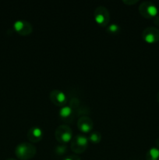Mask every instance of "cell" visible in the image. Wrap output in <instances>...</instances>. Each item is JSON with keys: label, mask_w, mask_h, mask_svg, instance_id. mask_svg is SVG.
<instances>
[{"label": "cell", "mask_w": 159, "mask_h": 160, "mask_svg": "<svg viewBox=\"0 0 159 160\" xmlns=\"http://www.w3.org/2000/svg\"><path fill=\"white\" fill-rule=\"evenodd\" d=\"M88 138L84 135H77L73 138L71 143V149L76 154L82 153L87 149Z\"/></svg>", "instance_id": "cell-5"}, {"label": "cell", "mask_w": 159, "mask_h": 160, "mask_svg": "<svg viewBox=\"0 0 159 160\" xmlns=\"http://www.w3.org/2000/svg\"><path fill=\"white\" fill-rule=\"evenodd\" d=\"M156 145H157V146L159 148V138L156 140Z\"/></svg>", "instance_id": "cell-19"}, {"label": "cell", "mask_w": 159, "mask_h": 160, "mask_svg": "<svg viewBox=\"0 0 159 160\" xmlns=\"http://www.w3.org/2000/svg\"><path fill=\"white\" fill-rule=\"evenodd\" d=\"M139 10H140V14L147 19L154 18L155 17H157V12H158L157 6L151 2L147 1L143 2L140 4Z\"/></svg>", "instance_id": "cell-3"}, {"label": "cell", "mask_w": 159, "mask_h": 160, "mask_svg": "<svg viewBox=\"0 0 159 160\" xmlns=\"http://www.w3.org/2000/svg\"><path fill=\"white\" fill-rule=\"evenodd\" d=\"M107 30L108 32L112 33V34H116V33H118L120 31V27L117 23H111L108 27Z\"/></svg>", "instance_id": "cell-15"}, {"label": "cell", "mask_w": 159, "mask_h": 160, "mask_svg": "<svg viewBox=\"0 0 159 160\" xmlns=\"http://www.w3.org/2000/svg\"><path fill=\"white\" fill-rule=\"evenodd\" d=\"M101 135L99 132H93L90 135L89 138V140L91 142H93L94 144H98L101 142Z\"/></svg>", "instance_id": "cell-13"}, {"label": "cell", "mask_w": 159, "mask_h": 160, "mask_svg": "<svg viewBox=\"0 0 159 160\" xmlns=\"http://www.w3.org/2000/svg\"><path fill=\"white\" fill-rule=\"evenodd\" d=\"M65 152H66V145H63V144L58 145L55 149V152L58 156H62V155L65 154Z\"/></svg>", "instance_id": "cell-14"}, {"label": "cell", "mask_w": 159, "mask_h": 160, "mask_svg": "<svg viewBox=\"0 0 159 160\" xmlns=\"http://www.w3.org/2000/svg\"><path fill=\"white\" fill-rule=\"evenodd\" d=\"M6 160H17V159H7Z\"/></svg>", "instance_id": "cell-21"}, {"label": "cell", "mask_w": 159, "mask_h": 160, "mask_svg": "<svg viewBox=\"0 0 159 160\" xmlns=\"http://www.w3.org/2000/svg\"><path fill=\"white\" fill-rule=\"evenodd\" d=\"M142 38L148 44H154L159 41V29L150 27L143 30Z\"/></svg>", "instance_id": "cell-6"}, {"label": "cell", "mask_w": 159, "mask_h": 160, "mask_svg": "<svg viewBox=\"0 0 159 160\" xmlns=\"http://www.w3.org/2000/svg\"><path fill=\"white\" fill-rule=\"evenodd\" d=\"M154 23H155L156 25H157V26H159V17H155L154 18Z\"/></svg>", "instance_id": "cell-17"}, {"label": "cell", "mask_w": 159, "mask_h": 160, "mask_svg": "<svg viewBox=\"0 0 159 160\" xmlns=\"http://www.w3.org/2000/svg\"><path fill=\"white\" fill-rule=\"evenodd\" d=\"M37 153V148L33 144L28 142L20 143L16 147L15 154L19 159L28 160L32 159Z\"/></svg>", "instance_id": "cell-1"}, {"label": "cell", "mask_w": 159, "mask_h": 160, "mask_svg": "<svg viewBox=\"0 0 159 160\" xmlns=\"http://www.w3.org/2000/svg\"><path fill=\"white\" fill-rule=\"evenodd\" d=\"M94 19L98 24L104 27L108 23L110 14L104 6H98L94 10Z\"/></svg>", "instance_id": "cell-4"}, {"label": "cell", "mask_w": 159, "mask_h": 160, "mask_svg": "<svg viewBox=\"0 0 159 160\" xmlns=\"http://www.w3.org/2000/svg\"><path fill=\"white\" fill-rule=\"evenodd\" d=\"M73 109L70 106H64L59 109V116L64 121H69V120H72L73 117Z\"/></svg>", "instance_id": "cell-11"}, {"label": "cell", "mask_w": 159, "mask_h": 160, "mask_svg": "<svg viewBox=\"0 0 159 160\" xmlns=\"http://www.w3.org/2000/svg\"><path fill=\"white\" fill-rule=\"evenodd\" d=\"M157 102H159V92H158V93H157Z\"/></svg>", "instance_id": "cell-20"}, {"label": "cell", "mask_w": 159, "mask_h": 160, "mask_svg": "<svg viewBox=\"0 0 159 160\" xmlns=\"http://www.w3.org/2000/svg\"><path fill=\"white\" fill-rule=\"evenodd\" d=\"M123 2L126 3V4L132 5V4H133V3H137V0H136V1H132V2H131V1H123Z\"/></svg>", "instance_id": "cell-18"}, {"label": "cell", "mask_w": 159, "mask_h": 160, "mask_svg": "<svg viewBox=\"0 0 159 160\" xmlns=\"http://www.w3.org/2000/svg\"><path fill=\"white\" fill-rule=\"evenodd\" d=\"M43 137V131L39 127H33L28 131L27 138L31 143L40 142Z\"/></svg>", "instance_id": "cell-10"}, {"label": "cell", "mask_w": 159, "mask_h": 160, "mask_svg": "<svg viewBox=\"0 0 159 160\" xmlns=\"http://www.w3.org/2000/svg\"><path fill=\"white\" fill-rule=\"evenodd\" d=\"M158 130H159V128H158Z\"/></svg>", "instance_id": "cell-22"}, {"label": "cell", "mask_w": 159, "mask_h": 160, "mask_svg": "<svg viewBox=\"0 0 159 160\" xmlns=\"http://www.w3.org/2000/svg\"><path fill=\"white\" fill-rule=\"evenodd\" d=\"M147 160H159V148L157 147L151 148L146 155Z\"/></svg>", "instance_id": "cell-12"}, {"label": "cell", "mask_w": 159, "mask_h": 160, "mask_svg": "<svg viewBox=\"0 0 159 160\" xmlns=\"http://www.w3.org/2000/svg\"><path fill=\"white\" fill-rule=\"evenodd\" d=\"M77 127L83 133H89L93 129V121L87 116H83L78 120Z\"/></svg>", "instance_id": "cell-9"}, {"label": "cell", "mask_w": 159, "mask_h": 160, "mask_svg": "<svg viewBox=\"0 0 159 160\" xmlns=\"http://www.w3.org/2000/svg\"><path fill=\"white\" fill-rule=\"evenodd\" d=\"M55 137L59 143L65 145L73 138V132L71 128L67 125H60L56 128L55 131Z\"/></svg>", "instance_id": "cell-2"}, {"label": "cell", "mask_w": 159, "mask_h": 160, "mask_svg": "<svg viewBox=\"0 0 159 160\" xmlns=\"http://www.w3.org/2000/svg\"><path fill=\"white\" fill-rule=\"evenodd\" d=\"M51 101L57 106H64L67 102V97L63 92L59 90L51 91L49 95Z\"/></svg>", "instance_id": "cell-8"}, {"label": "cell", "mask_w": 159, "mask_h": 160, "mask_svg": "<svg viewBox=\"0 0 159 160\" xmlns=\"http://www.w3.org/2000/svg\"><path fill=\"white\" fill-rule=\"evenodd\" d=\"M13 28L17 33L21 35H27L32 32L33 28L29 22L26 20H18L13 23Z\"/></svg>", "instance_id": "cell-7"}, {"label": "cell", "mask_w": 159, "mask_h": 160, "mask_svg": "<svg viewBox=\"0 0 159 160\" xmlns=\"http://www.w3.org/2000/svg\"><path fill=\"white\" fill-rule=\"evenodd\" d=\"M62 160H80V158L79 156H76V155H72V156H66V157L64 158Z\"/></svg>", "instance_id": "cell-16"}]
</instances>
